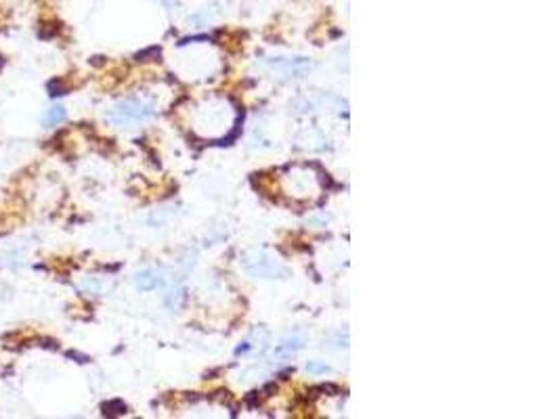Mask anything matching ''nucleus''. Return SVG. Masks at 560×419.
<instances>
[{
  "instance_id": "obj_3",
  "label": "nucleus",
  "mask_w": 560,
  "mask_h": 419,
  "mask_svg": "<svg viewBox=\"0 0 560 419\" xmlns=\"http://www.w3.org/2000/svg\"><path fill=\"white\" fill-rule=\"evenodd\" d=\"M134 283L136 288H141L143 292H150V290H156L158 286H162V279L156 270H141L134 274Z\"/></svg>"
},
{
  "instance_id": "obj_2",
  "label": "nucleus",
  "mask_w": 560,
  "mask_h": 419,
  "mask_svg": "<svg viewBox=\"0 0 560 419\" xmlns=\"http://www.w3.org/2000/svg\"><path fill=\"white\" fill-rule=\"evenodd\" d=\"M242 264L250 274L262 277V279H284L290 274V270L284 264H279L277 260L269 258L262 252H252V254L244 256Z\"/></svg>"
},
{
  "instance_id": "obj_5",
  "label": "nucleus",
  "mask_w": 560,
  "mask_h": 419,
  "mask_svg": "<svg viewBox=\"0 0 560 419\" xmlns=\"http://www.w3.org/2000/svg\"><path fill=\"white\" fill-rule=\"evenodd\" d=\"M300 348H302V339L300 337H288L282 344H277L275 355H292V353L300 351Z\"/></svg>"
},
{
  "instance_id": "obj_4",
  "label": "nucleus",
  "mask_w": 560,
  "mask_h": 419,
  "mask_svg": "<svg viewBox=\"0 0 560 419\" xmlns=\"http://www.w3.org/2000/svg\"><path fill=\"white\" fill-rule=\"evenodd\" d=\"M67 118V111H65V107H61V105H55V107H51L46 113H44V118H42V124L46 126V128H51V126H57V124H61L63 120Z\"/></svg>"
},
{
  "instance_id": "obj_6",
  "label": "nucleus",
  "mask_w": 560,
  "mask_h": 419,
  "mask_svg": "<svg viewBox=\"0 0 560 419\" xmlns=\"http://www.w3.org/2000/svg\"><path fill=\"white\" fill-rule=\"evenodd\" d=\"M307 371H309V373H329L332 369H329L325 363H309V365H307Z\"/></svg>"
},
{
  "instance_id": "obj_1",
  "label": "nucleus",
  "mask_w": 560,
  "mask_h": 419,
  "mask_svg": "<svg viewBox=\"0 0 560 419\" xmlns=\"http://www.w3.org/2000/svg\"><path fill=\"white\" fill-rule=\"evenodd\" d=\"M156 113L154 105L152 103H145L141 99H128V101H122L118 103L109 113L107 118L114 122V124H132V122H143L147 118H152Z\"/></svg>"
}]
</instances>
